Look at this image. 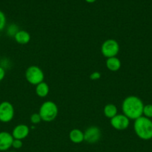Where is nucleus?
I'll return each instance as SVG.
<instances>
[{"instance_id": "obj_7", "label": "nucleus", "mask_w": 152, "mask_h": 152, "mask_svg": "<svg viewBox=\"0 0 152 152\" xmlns=\"http://www.w3.org/2000/svg\"><path fill=\"white\" fill-rule=\"evenodd\" d=\"M84 141L87 143L94 144L98 142L101 137V132L97 126H92L87 128L83 132Z\"/></svg>"}, {"instance_id": "obj_17", "label": "nucleus", "mask_w": 152, "mask_h": 152, "mask_svg": "<svg viewBox=\"0 0 152 152\" xmlns=\"http://www.w3.org/2000/svg\"><path fill=\"white\" fill-rule=\"evenodd\" d=\"M142 115L147 118H152V104H148V105H144L143 108Z\"/></svg>"}, {"instance_id": "obj_1", "label": "nucleus", "mask_w": 152, "mask_h": 152, "mask_svg": "<svg viewBox=\"0 0 152 152\" xmlns=\"http://www.w3.org/2000/svg\"><path fill=\"white\" fill-rule=\"evenodd\" d=\"M144 104L142 99L137 96H127L122 103V111L130 120H135L142 116Z\"/></svg>"}, {"instance_id": "obj_2", "label": "nucleus", "mask_w": 152, "mask_h": 152, "mask_svg": "<svg viewBox=\"0 0 152 152\" xmlns=\"http://www.w3.org/2000/svg\"><path fill=\"white\" fill-rule=\"evenodd\" d=\"M134 130L136 135L143 140L152 139V120L142 116L134 120Z\"/></svg>"}, {"instance_id": "obj_15", "label": "nucleus", "mask_w": 152, "mask_h": 152, "mask_svg": "<svg viewBox=\"0 0 152 152\" xmlns=\"http://www.w3.org/2000/svg\"><path fill=\"white\" fill-rule=\"evenodd\" d=\"M103 113H104V115L107 118H109L110 120V119H112L113 117H114L115 116L118 114V108L116 107V105H114V104H107L104 107Z\"/></svg>"}, {"instance_id": "obj_10", "label": "nucleus", "mask_w": 152, "mask_h": 152, "mask_svg": "<svg viewBox=\"0 0 152 152\" xmlns=\"http://www.w3.org/2000/svg\"><path fill=\"white\" fill-rule=\"evenodd\" d=\"M13 137L7 132H0V151H7L12 147Z\"/></svg>"}, {"instance_id": "obj_4", "label": "nucleus", "mask_w": 152, "mask_h": 152, "mask_svg": "<svg viewBox=\"0 0 152 152\" xmlns=\"http://www.w3.org/2000/svg\"><path fill=\"white\" fill-rule=\"evenodd\" d=\"M25 77L27 82L33 86H37L44 80V73L37 65H31L26 69Z\"/></svg>"}, {"instance_id": "obj_6", "label": "nucleus", "mask_w": 152, "mask_h": 152, "mask_svg": "<svg viewBox=\"0 0 152 152\" xmlns=\"http://www.w3.org/2000/svg\"><path fill=\"white\" fill-rule=\"evenodd\" d=\"M15 110L13 105L8 101H3L0 103V122L7 123L14 117Z\"/></svg>"}, {"instance_id": "obj_5", "label": "nucleus", "mask_w": 152, "mask_h": 152, "mask_svg": "<svg viewBox=\"0 0 152 152\" xmlns=\"http://www.w3.org/2000/svg\"><path fill=\"white\" fill-rule=\"evenodd\" d=\"M119 44L116 39H108L102 43L101 47V52L105 58L114 57L117 56L119 52Z\"/></svg>"}, {"instance_id": "obj_16", "label": "nucleus", "mask_w": 152, "mask_h": 152, "mask_svg": "<svg viewBox=\"0 0 152 152\" xmlns=\"http://www.w3.org/2000/svg\"><path fill=\"white\" fill-rule=\"evenodd\" d=\"M19 31V27L16 25V24H11V25H9L7 28V31H6V34L8 37H14V36L16 35V33Z\"/></svg>"}, {"instance_id": "obj_22", "label": "nucleus", "mask_w": 152, "mask_h": 152, "mask_svg": "<svg viewBox=\"0 0 152 152\" xmlns=\"http://www.w3.org/2000/svg\"><path fill=\"white\" fill-rule=\"evenodd\" d=\"M5 74V69L0 65V82H1L4 79Z\"/></svg>"}, {"instance_id": "obj_11", "label": "nucleus", "mask_w": 152, "mask_h": 152, "mask_svg": "<svg viewBox=\"0 0 152 152\" xmlns=\"http://www.w3.org/2000/svg\"><path fill=\"white\" fill-rule=\"evenodd\" d=\"M105 65L109 71H112V72H116L121 68L122 62H121L120 59L119 58L114 56V57L107 58L106 59Z\"/></svg>"}, {"instance_id": "obj_3", "label": "nucleus", "mask_w": 152, "mask_h": 152, "mask_svg": "<svg viewBox=\"0 0 152 152\" xmlns=\"http://www.w3.org/2000/svg\"><path fill=\"white\" fill-rule=\"evenodd\" d=\"M39 114L42 120L44 122H52L56 119L58 115V107L52 101H45L40 107Z\"/></svg>"}, {"instance_id": "obj_23", "label": "nucleus", "mask_w": 152, "mask_h": 152, "mask_svg": "<svg viewBox=\"0 0 152 152\" xmlns=\"http://www.w3.org/2000/svg\"><path fill=\"white\" fill-rule=\"evenodd\" d=\"M84 1H86V2L89 3V4H92V3L95 2V1H96L97 0H84Z\"/></svg>"}, {"instance_id": "obj_8", "label": "nucleus", "mask_w": 152, "mask_h": 152, "mask_svg": "<svg viewBox=\"0 0 152 152\" xmlns=\"http://www.w3.org/2000/svg\"><path fill=\"white\" fill-rule=\"evenodd\" d=\"M110 125L117 131L126 130L130 126V120L123 114H118L110 119Z\"/></svg>"}, {"instance_id": "obj_18", "label": "nucleus", "mask_w": 152, "mask_h": 152, "mask_svg": "<svg viewBox=\"0 0 152 152\" xmlns=\"http://www.w3.org/2000/svg\"><path fill=\"white\" fill-rule=\"evenodd\" d=\"M30 121L33 125L39 124L42 121V119L39 113H34L31 114V117H30Z\"/></svg>"}, {"instance_id": "obj_20", "label": "nucleus", "mask_w": 152, "mask_h": 152, "mask_svg": "<svg viewBox=\"0 0 152 152\" xmlns=\"http://www.w3.org/2000/svg\"><path fill=\"white\" fill-rule=\"evenodd\" d=\"M23 145V142L22 140H16L14 139L13 141V143H12V148H13L14 149H20L21 148Z\"/></svg>"}, {"instance_id": "obj_13", "label": "nucleus", "mask_w": 152, "mask_h": 152, "mask_svg": "<svg viewBox=\"0 0 152 152\" xmlns=\"http://www.w3.org/2000/svg\"><path fill=\"white\" fill-rule=\"evenodd\" d=\"M13 39L19 44L25 45L28 44L31 40V35L28 31L25 30H19L14 36Z\"/></svg>"}, {"instance_id": "obj_9", "label": "nucleus", "mask_w": 152, "mask_h": 152, "mask_svg": "<svg viewBox=\"0 0 152 152\" xmlns=\"http://www.w3.org/2000/svg\"><path fill=\"white\" fill-rule=\"evenodd\" d=\"M29 133L30 129L27 125L19 124L13 128L11 134L13 136V139L23 140L24 139H25L28 136Z\"/></svg>"}, {"instance_id": "obj_24", "label": "nucleus", "mask_w": 152, "mask_h": 152, "mask_svg": "<svg viewBox=\"0 0 152 152\" xmlns=\"http://www.w3.org/2000/svg\"><path fill=\"white\" fill-rule=\"evenodd\" d=\"M7 152H16V151H7Z\"/></svg>"}, {"instance_id": "obj_14", "label": "nucleus", "mask_w": 152, "mask_h": 152, "mask_svg": "<svg viewBox=\"0 0 152 152\" xmlns=\"http://www.w3.org/2000/svg\"><path fill=\"white\" fill-rule=\"evenodd\" d=\"M35 92L36 94L39 96V97L44 98L48 96L49 93V85L44 81L42 83H39L38 85L36 86L35 88Z\"/></svg>"}, {"instance_id": "obj_21", "label": "nucleus", "mask_w": 152, "mask_h": 152, "mask_svg": "<svg viewBox=\"0 0 152 152\" xmlns=\"http://www.w3.org/2000/svg\"><path fill=\"white\" fill-rule=\"evenodd\" d=\"M101 73L98 72V71H95V72H92V74H90V76H89V79H90L91 80L95 81V80H99V79L101 78Z\"/></svg>"}, {"instance_id": "obj_12", "label": "nucleus", "mask_w": 152, "mask_h": 152, "mask_svg": "<svg viewBox=\"0 0 152 152\" xmlns=\"http://www.w3.org/2000/svg\"><path fill=\"white\" fill-rule=\"evenodd\" d=\"M69 137V140H71V142L75 144L81 143L82 142L84 141V134H83V132L78 129H74L70 131Z\"/></svg>"}, {"instance_id": "obj_19", "label": "nucleus", "mask_w": 152, "mask_h": 152, "mask_svg": "<svg viewBox=\"0 0 152 152\" xmlns=\"http://www.w3.org/2000/svg\"><path fill=\"white\" fill-rule=\"evenodd\" d=\"M6 23H7V19H6L5 14L0 10V31L4 29Z\"/></svg>"}]
</instances>
